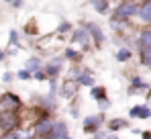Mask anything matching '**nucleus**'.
<instances>
[{
  "instance_id": "10",
  "label": "nucleus",
  "mask_w": 151,
  "mask_h": 139,
  "mask_svg": "<svg viewBox=\"0 0 151 139\" xmlns=\"http://www.w3.org/2000/svg\"><path fill=\"white\" fill-rule=\"evenodd\" d=\"M88 33H90V29H80V31L76 33V41H78L80 45L86 47L88 43H90V35H88Z\"/></svg>"
},
{
  "instance_id": "3",
  "label": "nucleus",
  "mask_w": 151,
  "mask_h": 139,
  "mask_svg": "<svg viewBox=\"0 0 151 139\" xmlns=\"http://www.w3.org/2000/svg\"><path fill=\"white\" fill-rule=\"evenodd\" d=\"M0 109H12V111H19L21 109V98L12 92H4L0 98Z\"/></svg>"
},
{
  "instance_id": "12",
  "label": "nucleus",
  "mask_w": 151,
  "mask_h": 139,
  "mask_svg": "<svg viewBox=\"0 0 151 139\" xmlns=\"http://www.w3.org/2000/svg\"><path fill=\"white\" fill-rule=\"evenodd\" d=\"M141 62L145 66H151V47H147V45L141 47Z\"/></svg>"
},
{
  "instance_id": "17",
  "label": "nucleus",
  "mask_w": 151,
  "mask_h": 139,
  "mask_svg": "<svg viewBox=\"0 0 151 139\" xmlns=\"http://www.w3.org/2000/svg\"><path fill=\"white\" fill-rule=\"evenodd\" d=\"M141 45L151 47V31H143L141 33Z\"/></svg>"
},
{
  "instance_id": "11",
  "label": "nucleus",
  "mask_w": 151,
  "mask_h": 139,
  "mask_svg": "<svg viewBox=\"0 0 151 139\" xmlns=\"http://www.w3.org/2000/svg\"><path fill=\"white\" fill-rule=\"evenodd\" d=\"M59 68H61V59L55 57V59H51L49 64H47V74H49V76H55V74L59 72Z\"/></svg>"
},
{
  "instance_id": "22",
  "label": "nucleus",
  "mask_w": 151,
  "mask_h": 139,
  "mask_svg": "<svg viewBox=\"0 0 151 139\" xmlns=\"http://www.w3.org/2000/svg\"><path fill=\"white\" fill-rule=\"evenodd\" d=\"M92 96H94V98H98V100L104 98V88H94V90H92Z\"/></svg>"
},
{
  "instance_id": "19",
  "label": "nucleus",
  "mask_w": 151,
  "mask_h": 139,
  "mask_svg": "<svg viewBox=\"0 0 151 139\" xmlns=\"http://www.w3.org/2000/svg\"><path fill=\"white\" fill-rule=\"evenodd\" d=\"M129 57H131V51H129V49H121V51L116 53V59H119V62H127Z\"/></svg>"
},
{
  "instance_id": "26",
  "label": "nucleus",
  "mask_w": 151,
  "mask_h": 139,
  "mask_svg": "<svg viewBox=\"0 0 151 139\" xmlns=\"http://www.w3.org/2000/svg\"><path fill=\"white\" fill-rule=\"evenodd\" d=\"M4 57H6V53H4V51H2V49H0V62H2V59H4Z\"/></svg>"
},
{
  "instance_id": "8",
  "label": "nucleus",
  "mask_w": 151,
  "mask_h": 139,
  "mask_svg": "<svg viewBox=\"0 0 151 139\" xmlns=\"http://www.w3.org/2000/svg\"><path fill=\"white\" fill-rule=\"evenodd\" d=\"M139 17L143 23H151V0H147L141 8H139Z\"/></svg>"
},
{
  "instance_id": "25",
  "label": "nucleus",
  "mask_w": 151,
  "mask_h": 139,
  "mask_svg": "<svg viewBox=\"0 0 151 139\" xmlns=\"http://www.w3.org/2000/svg\"><path fill=\"white\" fill-rule=\"evenodd\" d=\"M76 55H78V53H76L74 49H68V51H65V57H76Z\"/></svg>"
},
{
  "instance_id": "6",
  "label": "nucleus",
  "mask_w": 151,
  "mask_h": 139,
  "mask_svg": "<svg viewBox=\"0 0 151 139\" xmlns=\"http://www.w3.org/2000/svg\"><path fill=\"white\" fill-rule=\"evenodd\" d=\"M70 133H68V127L63 125V123H55V127H53V131H51L49 137L53 139H61V137H68Z\"/></svg>"
},
{
  "instance_id": "13",
  "label": "nucleus",
  "mask_w": 151,
  "mask_h": 139,
  "mask_svg": "<svg viewBox=\"0 0 151 139\" xmlns=\"http://www.w3.org/2000/svg\"><path fill=\"white\" fill-rule=\"evenodd\" d=\"M90 33L94 35V41H96L98 45H100L102 41H104V35H102V31L98 29V27H96V25H90Z\"/></svg>"
},
{
  "instance_id": "16",
  "label": "nucleus",
  "mask_w": 151,
  "mask_h": 139,
  "mask_svg": "<svg viewBox=\"0 0 151 139\" xmlns=\"http://www.w3.org/2000/svg\"><path fill=\"white\" fill-rule=\"evenodd\" d=\"M92 4L96 6L98 12H104V10L108 8V2H106V0H92Z\"/></svg>"
},
{
  "instance_id": "15",
  "label": "nucleus",
  "mask_w": 151,
  "mask_h": 139,
  "mask_svg": "<svg viewBox=\"0 0 151 139\" xmlns=\"http://www.w3.org/2000/svg\"><path fill=\"white\" fill-rule=\"evenodd\" d=\"M127 125L125 119H114V121H110V131H119V129H123Z\"/></svg>"
},
{
  "instance_id": "2",
  "label": "nucleus",
  "mask_w": 151,
  "mask_h": 139,
  "mask_svg": "<svg viewBox=\"0 0 151 139\" xmlns=\"http://www.w3.org/2000/svg\"><path fill=\"white\" fill-rule=\"evenodd\" d=\"M116 19H131V17H135V14H139V8L135 6V2H131V0H127L123 2L119 8H116Z\"/></svg>"
},
{
  "instance_id": "4",
  "label": "nucleus",
  "mask_w": 151,
  "mask_h": 139,
  "mask_svg": "<svg viewBox=\"0 0 151 139\" xmlns=\"http://www.w3.org/2000/svg\"><path fill=\"white\" fill-rule=\"evenodd\" d=\"M53 127H55V123H53V121H49V119H43V121H39V123L35 125L33 135H35V137H49L51 131H53Z\"/></svg>"
},
{
  "instance_id": "5",
  "label": "nucleus",
  "mask_w": 151,
  "mask_h": 139,
  "mask_svg": "<svg viewBox=\"0 0 151 139\" xmlns=\"http://www.w3.org/2000/svg\"><path fill=\"white\" fill-rule=\"evenodd\" d=\"M102 121H104L102 115L86 117V119H84V129H86V131H94V129H98V127L102 125Z\"/></svg>"
},
{
  "instance_id": "1",
  "label": "nucleus",
  "mask_w": 151,
  "mask_h": 139,
  "mask_svg": "<svg viewBox=\"0 0 151 139\" xmlns=\"http://www.w3.org/2000/svg\"><path fill=\"white\" fill-rule=\"evenodd\" d=\"M19 125H21L19 111H12V109H0V131H2V133L14 131V129H19Z\"/></svg>"
},
{
  "instance_id": "20",
  "label": "nucleus",
  "mask_w": 151,
  "mask_h": 139,
  "mask_svg": "<svg viewBox=\"0 0 151 139\" xmlns=\"http://www.w3.org/2000/svg\"><path fill=\"white\" fill-rule=\"evenodd\" d=\"M8 43L10 45H19V35H17V31H10V35H8Z\"/></svg>"
},
{
  "instance_id": "7",
  "label": "nucleus",
  "mask_w": 151,
  "mask_h": 139,
  "mask_svg": "<svg viewBox=\"0 0 151 139\" xmlns=\"http://www.w3.org/2000/svg\"><path fill=\"white\" fill-rule=\"evenodd\" d=\"M78 84H80V82H65L63 88H61V96H63V98H72L76 94V90H78Z\"/></svg>"
},
{
  "instance_id": "9",
  "label": "nucleus",
  "mask_w": 151,
  "mask_h": 139,
  "mask_svg": "<svg viewBox=\"0 0 151 139\" xmlns=\"http://www.w3.org/2000/svg\"><path fill=\"white\" fill-rule=\"evenodd\" d=\"M131 117L149 119V117H151V109H149V106H133V109H131Z\"/></svg>"
},
{
  "instance_id": "14",
  "label": "nucleus",
  "mask_w": 151,
  "mask_h": 139,
  "mask_svg": "<svg viewBox=\"0 0 151 139\" xmlns=\"http://www.w3.org/2000/svg\"><path fill=\"white\" fill-rule=\"evenodd\" d=\"M27 70H31V72L41 70V59H39V57H31V59H27Z\"/></svg>"
},
{
  "instance_id": "18",
  "label": "nucleus",
  "mask_w": 151,
  "mask_h": 139,
  "mask_svg": "<svg viewBox=\"0 0 151 139\" xmlns=\"http://www.w3.org/2000/svg\"><path fill=\"white\" fill-rule=\"evenodd\" d=\"M78 82H80V84H86V86H92V84H94V80H92V76H90V74H82Z\"/></svg>"
},
{
  "instance_id": "23",
  "label": "nucleus",
  "mask_w": 151,
  "mask_h": 139,
  "mask_svg": "<svg viewBox=\"0 0 151 139\" xmlns=\"http://www.w3.org/2000/svg\"><path fill=\"white\" fill-rule=\"evenodd\" d=\"M33 78H35V80H45V74H43L41 70H37V72L33 74Z\"/></svg>"
},
{
  "instance_id": "24",
  "label": "nucleus",
  "mask_w": 151,
  "mask_h": 139,
  "mask_svg": "<svg viewBox=\"0 0 151 139\" xmlns=\"http://www.w3.org/2000/svg\"><path fill=\"white\" fill-rule=\"evenodd\" d=\"M2 80H4V82H10V80H12V74H10V72H6V74L2 76Z\"/></svg>"
},
{
  "instance_id": "21",
  "label": "nucleus",
  "mask_w": 151,
  "mask_h": 139,
  "mask_svg": "<svg viewBox=\"0 0 151 139\" xmlns=\"http://www.w3.org/2000/svg\"><path fill=\"white\" fill-rule=\"evenodd\" d=\"M17 78H21V80H29V78H31V70H21V72H19V74H17Z\"/></svg>"
}]
</instances>
